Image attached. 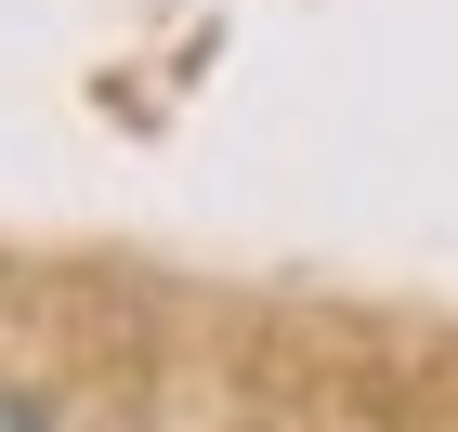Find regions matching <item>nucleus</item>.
Returning a JSON list of instances; mask_svg holds the SVG:
<instances>
[{
	"instance_id": "nucleus-1",
	"label": "nucleus",
	"mask_w": 458,
	"mask_h": 432,
	"mask_svg": "<svg viewBox=\"0 0 458 432\" xmlns=\"http://www.w3.org/2000/svg\"><path fill=\"white\" fill-rule=\"evenodd\" d=\"M0 432H53V406H39V394H13V380H0Z\"/></svg>"
}]
</instances>
